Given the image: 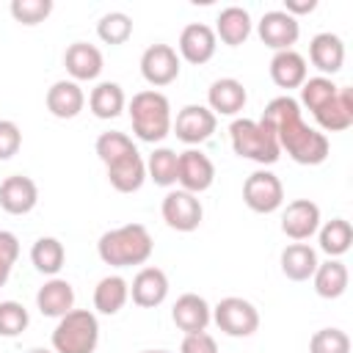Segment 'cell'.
<instances>
[{
  "instance_id": "obj_34",
  "label": "cell",
  "mask_w": 353,
  "mask_h": 353,
  "mask_svg": "<svg viewBox=\"0 0 353 353\" xmlns=\"http://www.w3.org/2000/svg\"><path fill=\"white\" fill-rule=\"evenodd\" d=\"M94 149H97V157L105 163V168L138 152V149H135V143H132V138H130V135H124V132H119V130L102 132V135L97 138Z\"/></svg>"
},
{
  "instance_id": "obj_30",
  "label": "cell",
  "mask_w": 353,
  "mask_h": 353,
  "mask_svg": "<svg viewBox=\"0 0 353 353\" xmlns=\"http://www.w3.org/2000/svg\"><path fill=\"white\" fill-rule=\"evenodd\" d=\"M127 105V97H124V88L119 83H99L91 88V97H88V108L97 119H116Z\"/></svg>"
},
{
  "instance_id": "obj_42",
  "label": "cell",
  "mask_w": 353,
  "mask_h": 353,
  "mask_svg": "<svg viewBox=\"0 0 353 353\" xmlns=\"http://www.w3.org/2000/svg\"><path fill=\"white\" fill-rule=\"evenodd\" d=\"M179 353H218V342L207 331L185 334V339L179 345Z\"/></svg>"
},
{
  "instance_id": "obj_15",
  "label": "cell",
  "mask_w": 353,
  "mask_h": 353,
  "mask_svg": "<svg viewBox=\"0 0 353 353\" xmlns=\"http://www.w3.org/2000/svg\"><path fill=\"white\" fill-rule=\"evenodd\" d=\"M39 204V188L30 176L14 174L0 182V207L8 215H28Z\"/></svg>"
},
{
  "instance_id": "obj_26",
  "label": "cell",
  "mask_w": 353,
  "mask_h": 353,
  "mask_svg": "<svg viewBox=\"0 0 353 353\" xmlns=\"http://www.w3.org/2000/svg\"><path fill=\"white\" fill-rule=\"evenodd\" d=\"M251 36V17L240 6H229L215 19V39H221L229 47H240Z\"/></svg>"
},
{
  "instance_id": "obj_44",
  "label": "cell",
  "mask_w": 353,
  "mask_h": 353,
  "mask_svg": "<svg viewBox=\"0 0 353 353\" xmlns=\"http://www.w3.org/2000/svg\"><path fill=\"white\" fill-rule=\"evenodd\" d=\"M28 353H55V350H47V347H30Z\"/></svg>"
},
{
  "instance_id": "obj_25",
  "label": "cell",
  "mask_w": 353,
  "mask_h": 353,
  "mask_svg": "<svg viewBox=\"0 0 353 353\" xmlns=\"http://www.w3.org/2000/svg\"><path fill=\"white\" fill-rule=\"evenodd\" d=\"M317 251L309 243H290L281 251V273L290 281H309L317 270Z\"/></svg>"
},
{
  "instance_id": "obj_7",
  "label": "cell",
  "mask_w": 353,
  "mask_h": 353,
  "mask_svg": "<svg viewBox=\"0 0 353 353\" xmlns=\"http://www.w3.org/2000/svg\"><path fill=\"white\" fill-rule=\"evenodd\" d=\"M243 201H245L248 210H254L259 215L276 212L284 204V185H281V179L273 171L259 168V171L245 176V182H243Z\"/></svg>"
},
{
  "instance_id": "obj_41",
  "label": "cell",
  "mask_w": 353,
  "mask_h": 353,
  "mask_svg": "<svg viewBox=\"0 0 353 353\" xmlns=\"http://www.w3.org/2000/svg\"><path fill=\"white\" fill-rule=\"evenodd\" d=\"M22 146V130L11 119H0V160H11Z\"/></svg>"
},
{
  "instance_id": "obj_31",
  "label": "cell",
  "mask_w": 353,
  "mask_h": 353,
  "mask_svg": "<svg viewBox=\"0 0 353 353\" xmlns=\"http://www.w3.org/2000/svg\"><path fill=\"white\" fill-rule=\"evenodd\" d=\"M317 240H320V251H325L331 259L347 254L350 243H353V226L345 218H331L317 229Z\"/></svg>"
},
{
  "instance_id": "obj_3",
  "label": "cell",
  "mask_w": 353,
  "mask_h": 353,
  "mask_svg": "<svg viewBox=\"0 0 353 353\" xmlns=\"http://www.w3.org/2000/svg\"><path fill=\"white\" fill-rule=\"evenodd\" d=\"M130 121H132V132L146 141V143H157L171 132V102L165 94L149 88V91H138L130 99Z\"/></svg>"
},
{
  "instance_id": "obj_24",
  "label": "cell",
  "mask_w": 353,
  "mask_h": 353,
  "mask_svg": "<svg viewBox=\"0 0 353 353\" xmlns=\"http://www.w3.org/2000/svg\"><path fill=\"white\" fill-rule=\"evenodd\" d=\"M270 80L279 88H301L306 80V58L295 50H281L270 58Z\"/></svg>"
},
{
  "instance_id": "obj_2",
  "label": "cell",
  "mask_w": 353,
  "mask_h": 353,
  "mask_svg": "<svg viewBox=\"0 0 353 353\" xmlns=\"http://www.w3.org/2000/svg\"><path fill=\"white\" fill-rule=\"evenodd\" d=\"M152 234L143 223H124L105 232L97 243V254L110 268H132L143 265L152 256Z\"/></svg>"
},
{
  "instance_id": "obj_11",
  "label": "cell",
  "mask_w": 353,
  "mask_h": 353,
  "mask_svg": "<svg viewBox=\"0 0 353 353\" xmlns=\"http://www.w3.org/2000/svg\"><path fill=\"white\" fill-rule=\"evenodd\" d=\"M176 182L182 185V190H188L193 196L210 190L212 182H215V165H212V160L201 149H185L179 154Z\"/></svg>"
},
{
  "instance_id": "obj_16",
  "label": "cell",
  "mask_w": 353,
  "mask_h": 353,
  "mask_svg": "<svg viewBox=\"0 0 353 353\" xmlns=\"http://www.w3.org/2000/svg\"><path fill=\"white\" fill-rule=\"evenodd\" d=\"M130 298L141 309H154L168 298V276L160 268H141L130 284Z\"/></svg>"
},
{
  "instance_id": "obj_9",
  "label": "cell",
  "mask_w": 353,
  "mask_h": 353,
  "mask_svg": "<svg viewBox=\"0 0 353 353\" xmlns=\"http://www.w3.org/2000/svg\"><path fill=\"white\" fill-rule=\"evenodd\" d=\"M141 74L149 85L163 88L179 77V55L171 44H152L141 55Z\"/></svg>"
},
{
  "instance_id": "obj_45",
  "label": "cell",
  "mask_w": 353,
  "mask_h": 353,
  "mask_svg": "<svg viewBox=\"0 0 353 353\" xmlns=\"http://www.w3.org/2000/svg\"><path fill=\"white\" fill-rule=\"evenodd\" d=\"M141 353H168V350H141Z\"/></svg>"
},
{
  "instance_id": "obj_18",
  "label": "cell",
  "mask_w": 353,
  "mask_h": 353,
  "mask_svg": "<svg viewBox=\"0 0 353 353\" xmlns=\"http://www.w3.org/2000/svg\"><path fill=\"white\" fill-rule=\"evenodd\" d=\"M248 102L245 85L234 77H221L207 91V105L215 116H237Z\"/></svg>"
},
{
  "instance_id": "obj_6",
  "label": "cell",
  "mask_w": 353,
  "mask_h": 353,
  "mask_svg": "<svg viewBox=\"0 0 353 353\" xmlns=\"http://www.w3.org/2000/svg\"><path fill=\"white\" fill-rule=\"evenodd\" d=\"M212 320L226 336H251L259 328L256 306L245 298H237V295L221 298L212 309Z\"/></svg>"
},
{
  "instance_id": "obj_17",
  "label": "cell",
  "mask_w": 353,
  "mask_h": 353,
  "mask_svg": "<svg viewBox=\"0 0 353 353\" xmlns=\"http://www.w3.org/2000/svg\"><path fill=\"white\" fill-rule=\"evenodd\" d=\"M171 320L179 331L185 334H199V331H207L210 320H212V309L210 303L196 295V292H185L176 298L174 309H171Z\"/></svg>"
},
{
  "instance_id": "obj_37",
  "label": "cell",
  "mask_w": 353,
  "mask_h": 353,
  "mask_svg": "<svg viewBox=\"0 0 353 353\" xmlns=\"http://www.w3.org/2000/svg\"><path fill=\"white\" fill-rule=\"evenodd\" d=\"M28 323L30 314L19 301H0V336L14 339L28 328Z\"/></svg>"
},
{
  "instance_id": "obj_20",
  "label": "cell",
  "mask_w": 353,
  "mask_h": 353,
  "mask_svg": "<svg viewBox=\"0 0 353 353\" xmlns=\"http://www.w3.org/2000/svg\"><path fill=\"white\" fill-rule=\"evenodd\" d=\"M312 116L320 124V130H325V132H342V130H347L353 124V91L339 85V91L320 110H314Z\"/></svg>"
},
{
  "instance_id": "obj_12",
  "label": "cell",
  "mask_w": 353,
  "mask_h": 353,
  "mask_svg": "<svg viewBox=\"0 0 353 353\" xmlns=\"http://www.w3.org/2000/svg\"><path fill=\"white\" fill-rule=\"evenodd\" d=\"M256 33H259L262 44H268L270 50L281 52V50H292V44L301 36V25L287 11H268L256 22Z\"/></svg>"
},
{
  "instance_id": "obj_27",
  "label": "cell",
  "mask_w": 353,
  "mask_h": 353,
  "mask_svg": "<svg viewBox=\"0 0 353 353\" xmlns=\"http://www.w3.org/2000/svg\"><path fill=\"white\" fill-rule=\"evenodd\" d=\"M108 182L113 190L119 193H135L141 190V185L146 182V163L141 160V154H130L113 165H108Z\"/></svg>"
},
{
  "instance_id": "obj_14",
  "label": "cell",
  "mask_w": 353,
  "mask_h": 353,
  "mask_svg": "<svg viewBox=\"0 0 353 353\" xmlns=\"http://www.w3.org/2000/svg\"><path fill=\"white\" fill-rule=\"evenodd\" d=\"M218 50V39H215V30L204 22H190L182 28L179 33V55L188 61V63H207Z\"/></svg>"
},
{
  "instance_id": "obj_10",
  "label": "cell",
  "mask_w": 353,
  "mask_h": 353,
  "mask_svg": "<svg viewBox=\"0 0 353 353\" xmlns=\"http://www.w3.org/2000/svg\"><path fill=\"white\" fill-rule=\"evenodd\" d=\"M218 127V116L207 105H185L176 113V121H171V130L182 143H204Z\"/></svg>"
},
{
  "instance_id": "obj_4",
  "label": "cell",
  "mask_w": 353,
  "mask_h": 353,
  "mask_svg": "<svg viewBox=\"0 0 353 353\" xmlns=\"http://www.w3.org/2000/svg\"><path fill=\"white\" fill-rule=\"evenodd\" d=\"M99 345V323L88 309H72L58 317L52 328V350L55 353H94Z\"/></svg>"
},
{
  "instance_id": "obj_21",
  "label": "cell",
  "mask_w": 353,
  "mask_h": 353,
  "mask_svg": "<svg viewBox=\"0 0 353 353\" xmlns=\"http://www.w3.org/2000/svg\"><path fill=\"white\" fill-rule=\"evenodd\" d=\"M36 306L44 317H63L66 312L74 309V287L66 279L52 276L50 281H44L36 292Z\"/></svg>"
},
{
  "instance_id": "obj_38",
  "label": "cell",
  "mask_w": 353,
  "mask_h": 353,
  "mask_svg": "<svg viewBox=\"0 0 353 353\" xmlns=\"http://www.w3.org/2000/svg\"><path fill=\"white\" fill-rule=\"evenodd\" d=\"M309 353H350V336L342 328H320L309 339Z\"/></svg>"
},
{
  "instance_id": "obj_1",
  "label": "cell",
  "mask_w": 353,
  "mask_h": 353,
  "mask_svg": "<svg viewBox=\"0 0 353 353\" xmlns=\"http://www.w3.org/2000/svg\"><path fill=\"white\" fill-rule=\"evenodd\" d=\"M259 124L276 135L281 152H287L301 165H320L328 157V138L325 132L309 127L301 116V105L292 97H276L265 105Z\"/></svg>"
},
{
  "instance_id": "obj_22",
  "label": "cell",
  "mask_w": 353,
  "mask_h": 353,
  "mask_svg": "<svg viewBox=\"0 0 353 353\" xmlns=\"http://www.w3.org/2000/svg\"><path fill=\"white\" fill-rule=\"evenodd\" d=\"M85 105V94L74 80H55L47 91V110L55 119H74Z\"/></svg>"
},
{
  "instance_id": "obj_8",
  "label": "cell",
  "mask_w": 353,
  "mask_h": 353,
  "mask_svg": "<svg viewBox=\"0 0 353 353\" xmlns=\"http://www.w3.org/2000/svg\"><path fill=\"white\" fill-rule=\"evenodd\" d=\"M160 212H163L165 226H171L176 232H193V229H199V223L204 218V207H201L199 196H193L182 188L165 193V199L160 204Z\"/></svg>"
},
{
  "instance_id": "obj_28",
  "label": "cell",
  "mask_w": 353,
  "mask_h": 353,
  "mask_svg": "<svg viewBox=\"0 0 353 353\" xmlns=\"http://www.w3.org/2000/svg\"><path fill=\"white\" fill-rule=\"evenodd\" d=\"M312 281H314V292H317L320 298L334 301V298L345 295L350 276H347L345 262H339V259H328V262H320V265H317Z\"/></svg>"
},
{
  "instance_id": "obj_23",
  "label": "cell",
  "mask_w": 353,
  "mask_h": 353,
  "mask_svg": "<svg viewBox=\"0 0 353 353\" xmlns=\"http://www.w3.org/2000/svg\"><path fill=\"white\" fill-rule=\"evenodd\" d=\"M309 61L325 74H336L345 63V44L336 33H317L309 41Z\"/></svg>"
},
{
  "instance_id": "obj_36",
  "label": "cell",
  "mask_w": 353,
  "mask_h": 353,
  "mask_svg": "<svg viewBox=\"0 0 353 353\" xmlns=\"http://www.w3.org/2000/svg\"><path fill=\"white\" fill-rule=\"evenodd\" d=\"M97 36L105 44H124L132 36V19L124 11H110L97 22Z\"/></svg>"
},
{
  "instance_id": "obj_19",
  "label": "cell",
  "mask_w": 353,
  "mask_h": 353,
  "mask_svg": "<svg viewBox=\"0 0 353 353\" xmlns=\"http://www.w3.org/2000/svg\"><path fill=\"white\" fill-rule=\"evenodd\" d=\"M63 66H66V72L72 74L74 83L97 80L99 72H102V52L88 41H74L63 52Z\"/></svg>"
},
{
  "instance_id": "obj_43",
  "label": "cell",
  "mask_w": 353,
  "mask_h": 353,
  "mask_svg": "<svg viewBox=\"0 0 353 353\" xmlns=\"http://www.w3.org/2000/svg\"><path fill=\"white\" fill-rule=\"evenodd\" d=\"M314 8H317V0H284L281 11H287L290 17L298 19V14H312Z\"/></svg>"
},
{
  "instance_id": "obj_35",
  "label": "cell",
  "mask_w": 353,
  "mask_h": 353,
  "mask_svg": "<svg viewBox=\"0 0 353 353\" xmlns=\"http://www.w3.org/2000/svg\"><path fill=\"white\" fill-rule=\"evenodd\" d=\"M336 91H339V85H336L331 77H323V74L306 77L303 85H301V102H298V105H303V108H309V110L314 113V110H320Z\"/></svg>"
},
{
  "instance_id": "obj_39",
  "label": "cell",
  "mask_w": 353,
  "mask_h": 353,
  "mask_svg": "<svg viewBox=\"0 0 353 353\" xmlns=\"http://www.w3.org/2000/svg\"><path fill=\"white\" fill-rule=\"evenodd\" d=\"M52 14V0H11V17L19 25H39Z\"/></svg>"
},
{
  "instance_id": "obj_32",
  "label": "cell",
  "mask_w": 353,
  "mask_h": 353,
  "mask_svg": "<svg viewBox=\"0 0 353 353\" xmlns=\"http://www.w3.org/2000/svg\"><path fill=\"white\" fill-rule=\"evenodd\" d=\"M30 262L39 273L44 276H55L63 262H66V251H63V243L58 237H39L30 248Z\"/></svg>"
},
{
  "instance_id": "obj_13",
  "label": "cell",
  "mask_w": 353,
  "mask_h": 353,
  "mask_svg": "<svg viewBox=\"0 0 353 353\" xmlns=\"http://www.w3.org/2000/svg\"><path fill=\"white\" fill-rule=\"evenodd\" d=\"M317 229H320V207L312 199H295V201H290L284 207V212H281V232L290 240L303 243Z\"/></svg>"
},
{
  "instance_id": "obj_5",
  "label": "cell",
  "mask_w": 353,
  "mask_h": 353,
  "mask_svg": "<svg viewBox=\"0 0 353 353\" xmlns=\"http://www.w3.org/2000/svg\"><path fill=\"white\" fill-rule=\"evenodd\" d=\"M229 141H232V149H234L237 157L254 160L259 165H273L281 154V149L276 143V135L268 132L254 119H234L229 124Z\"/></svg>"
},
{
  "instance_id": "obj_33",
  "label": "cell",
  "mask_w": 353,
  "mask_h": 353,
  "mask_svg": "<svg viewBox=\"0 0 353 353\" xmlns=\"http://www.w3.org/2000/svg\"><path fill=\"white\" fill-rule=\"evenodd\" d=\"M176 168H179V154L168 146H160L149 154L146 160V176L160 185V188H171L176 185Z\"/></svg>"
},
{
  "instance_id": "obj_40",
  "label": "cell",
  "mask_w": 353,
  "mask_h": 353,
  "mask_svg": "<svg viewBox=\"0 0 353 353\" xmlns=\"http://www.w3.org/2000/svg\"><path fill=\"white\" fill-rule=\"evenodd\" d=\"M17 256H19V240H17V234L0 229V287L8 281Z\"/></svg>"
},
{
  "instance_id": "obj_29",
  "label": "cell",
  "mask_w": 353,
  "mask_h": 353,
  "mask_svg": "<svg viewBox=\"0 0 353 353\" xmlns=\"http://www.w3.org/2000/svg\"><path fill=\"white\" fill-rule=\"evenodd\" d=\"M130 301V284L121 276H105L94 287V309L99 314H119Z\"/></svg>"
}]
</instances>
